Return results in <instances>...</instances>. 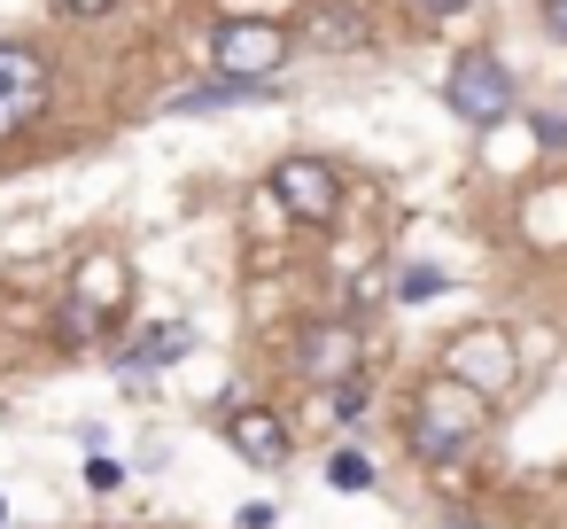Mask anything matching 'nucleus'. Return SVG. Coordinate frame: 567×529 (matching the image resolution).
I'll return each mask as SVG.
<instances>
[{"label":"nucleus","instance_id":"11","mask_svg":"<svg viewBox=\"0 0 567 529\" xmlns=\"http://www.w3.org/2000/svg\"><path fill=\"white\" fill-rule=\"evenodd\" d=\"M474 0H420V17H466Z\"/></svg>","mask_w":567,"mask_h":529},{"label":"nucleus","instance_id":"10","mask_svg":"<svg viewBox=\"0 0 567 529\" xmlns=\"http://www.w3.org/2000/svg\"><path fill=\"white\" fill-rule=\"evenodd\" d=\"M55 9H63V17H110L117 0H55Z\"/></svg>","mask_w":567,"mask_h":529},{"label":"nucleus","instance_id":"8","mask_svg":"<svg viewBox=\"0 0 567 529\" xmlns=\"http://www.w3.org/2000/svg\"><path fill=\"white\" fill-rule=\"evenodd\" d=\"M226 444H234V459H249V467H288V451H296L272 413H234V420H226Z\"/></svg>","mask_w":567,"mask_h":529},{"label":"nucleus","instance_id":"12","mask_svg":"<svg viewBox=\"0 0 567 529\" xmlns=\"http://www.w3.org/2000/svg\"><path fill=\"white\" fill-rule=\"evenodd\" d=\"M551 32H567V0H551Z\"/></svg>","mask_w":567,"mask_h":529},{"label":"nucleus","instance_id":"13","mask_svg":"<svg viewBox=\"0 0 567 529\" xmlns=\"http://www.w3.org/2000/svg\"><path fill=\"white\" fill-rule=\"evenodd\" d=\"M451 529H466V521H451Z\"/></svg>","mask_w":567,"mask_h":529},{"label":"nucleus","instance_id":"3","mask_svg":"<svg viewBox=\"0 0 567 529\" xmlns=\"http://www.w3.org/2000/svg\"><path fill=\"white\" fill-rule=\"evenodd\" d=\"M48 94H55L48 55L24 48V40H0V141H17L24 125H40L48 118Z\"/></svg>","mask_w":567,"mask_h":529},{"label":"nucleus","instance_id":"6","mask_svg":"<svg viewBox=\"0 0 567 529\" xmlns=\"http://www.w3.org/2000/svg\"><path fill=\"white\" fill-rule=\"evenodd\" d=\"M443 374H451V382H466L474 397L505 389V382H513V335H505V327H466V335H451Z\"/></svg>","mask_w":567,"mask_h":529},{"label":"nucleus","instance_id":"5","mask_svg":"<svg viewBox=\"0 0 567 529\" xmlns=\"http://www.w3.org/2000/svg\"><path fill=\"white\" fill-rule=\"evenodd\" d=\"M443 94H451V110H458L466 125H497V118H513V71H505L497 55H458L451 79H443Z\"/></svg>","mask_w":567,"mask_h":529},{"label":"nucleus","instance_id":"7","mask_svg":"<svg viewBox=\"0 0 567 529\" xmlns=\"http://www.w3.org/2000/svg\"><path fill=\"white\" fill-rule=\"evenodd\" d=\"M358 358H365V343H358V327L350 319H319V327H303V343H296V374H311V382H358Z\"/></svg>","mask_w":567,"mask_h":529},{"label":"nucleus","instance_id":"1","mask_svg":"<svg viewBox=\"0 0 567 529\" xmlns=\"http://www.w3.org/2000/svg\"><path fill=\"white\" fill-rule=\"evenodd\" d=\"M482 420H489V397H474L466 382L435 374V382L420 389V413H412V451H420L427 467L466 459V444H474V428H482Z\"/></svg>","mask_w":567,"mask_h":529},{"label":"nucleus","instance_id":"9","mask_svg":"<svg viewBox=\"0 0 567 529\" xmlns=\"http://www.w3.org/2000/svg\"><path fill=\"white\" fill-rule=\"evenodd\" d=\"M327 475H334L342 490H365V482H373V467H365L358 451H334V459H327Z\"/></svg>","mask_w":567,"mask_h":529},{"label":"nucleus","instance_id":"2","mask_svg":"<svg viewBox=\"0 0 567 529\" xmlns=\"http://www.w3.org/2000/svg\"><path fill=\"white\" fill-rule=\"evenodd\" d=\"M280 63H288V32H280L272 17H226V24L210 32V71H218L226 87H265Z\"/></svg>","mask_w":567,"mask_h":529},{"label":"nucleus","instance_id":"4","mask_svg":"<svg viewBox=\"0 0 567 529\" xmlns=\"http://www.w3.org/2000/svg\"><path fill=\"white\" fill-rule=\"evenodd\" d=\"M272 203H280L296 226H327V218L342 211V180H334V164H319V156H280V164H272Z\"/></svg>","mask_w":567,"mask_h":529}]
</instances>
